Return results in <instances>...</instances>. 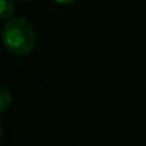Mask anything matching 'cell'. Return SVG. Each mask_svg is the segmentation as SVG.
Instances as JSON below:
<instances>
[{
	"instance_id": "cell-1",
	"label": "cell",
	"mask_w": 146,
	"mask_h": 146,
	"mask_svg": "<svg viewBox=\"0 0 146 146\" xmlns=\"http://www.w3.org/2000/svg\"><path fill=\"white\" fill-rule=\"evenodd\" d=\"M2 40L9 53L15 56H27L36 47V32L29 20L12 17L3 27Z\"/></svg>"
},
{
	"instance_id": "cell-2",
	"label": "cell",
	"mask_w": 146,
	"mask_h": 146,
	"mask_svg": "<svg viewBox=\"0 0 146 146\" xmlns=\"http://www.w3.org/2000/svg\"><path fill=\"white\" fill-rule=\"evenodd\" d=\"M0 5H2V10H0V17L3 20L10 19L15 13V2L13 0H0Z\"/></svg>"
},
{
	"instance_id": "cell-3",
	"label": "cell",
	"mask_w": 146,
	"mask_h": 146,
	"mask_svg": "<svg viewBox=\"0 0 146 146\" xmlns=\"http://www.w3.org/2000/svg\"><path fill=\"white\" fill-rule=\"evenodd\" d=\"M12 102H13L12 93H10L6 88H2V89H0V110L6 112L7 108L12 105Z\"/></svg>"
},
{
	"instance_id": "cell-4",
	"label": "cell",
	"mask_w": 146,
	"mask_h": 146,
	"mask_svg": "<svg viewBox=\"0 0 146 146\" xmlns=\"http://www.w3.org/2000/svg\"><path fill=\"white\" fill-rule=\"evenodd\" d=\"M56 3H60V5H72V3H75L78 2V0H54Z\"/></svg>"
},
{
	"instance_id": "cell-5",
	"label": "cell",
	"mask_w": 146,
	"mask_h": 146,
	"mask_svg": "<svg viewBox=\"0 0 146 146\" xmlns=\"http://www.w3.org/2000/svg\"><path fill=\"white\" fill-rule=\"evenodd\" d=\"M26 2H33V0H26Z\"/></svg>"
}]
</instances>
